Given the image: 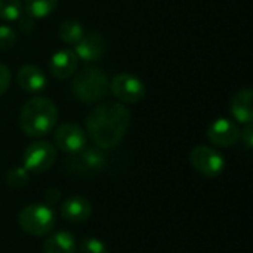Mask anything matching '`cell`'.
I'll return each instance as SVG.
<instances>
[{
    "label": "cell",
    "instance_id": "3",
    "mask_svg": "<svg viewBox=\"0 0 253 253\" xmlns=\"http://www.w3.org/2000/svg\"><path fill=\"white\" fill-rule=\"evenodd\" d=\"M73 76L71 92L82 102H96L102 99L110 89L108 77L99 68H83Z\"/></svg>",
    "mask_w": 253,
    "mask_h": 253
},
{
    "label": "cell",
    "instance_id": "16",
    "mask_svg": "<svg viewBox=\"0 0 253 253\" xmlns=\"http://www.w3.org/2000/svg\"><path fill=\"white\" fill-rule=\"evenodd\" d=\"M76 237L67 231L61 230L53 233L50 237L46 239L43 243L42 252L43 253H74L76 252Z\"/></svg>",
    "mask_w": 253,
    "mask_h": 253
},
{
    "label": "cell",
    "instance_id": "23",
    "mask_svg": "<svg viewBox=\"0 0 253 253\" xmlns=\"http://www.w3.org/2000/svg\"><path fill=\"white\" fill-rule=\"evenodd\" d=\"M10 79H12L10 70L4 64H0V96L7 90L10 84Z\"/></svg>",
    "mask_w": 253,
    "mask_h": 253
},
{
    "label": "cell",
    "instance_id": "22",
    "mask_svg": "<svg viewBox=\"0 0 253 253\" xmlns=\"http://www.w3.org/2000/svg\"><path fill=\"white\" fill-rule=\"evenodd\" d=\"M16 42V33L9 25H0V50L10 49Z\"/></svg>",
    "mask_w": 253,
    "mask_h": 253
},
{
    "label": "cell",
    "instance_id": "14",
    "mask_svg": "<svg viewBox=\"0 0 253 253\" xmlns=\"http://www.w3.org/2000/svg\"><path fill=\"white\" fill-rule=\"evenodd\" d=\"M90 213H92L90 203L87 202V199L82 196H71L65 199L61 206V215L68 222H74V224L84 222L89 219Z\"/></svg>",
    "mask_w": 253,
    "mask_h": 253
},
{
    "label": "cell",
    "instance_id": "15",
    "mask_svg": "<svg viewBox=\"0 0 253 253\" xmlns=\"http://www.w3.org/2000/svg\"><path fill=\"white\" fill-rule=\"evenodd\" d=\"M252 95V89L246 87L239 90L230 102V111L233 117L243 125H251L253 122Z\"/></svg>",
    "mask_w": 253,
    "mask_h": 253
},
{
    "label": "cell",
    "instance_id": "11",
    "mask_svg": "<svg viewBox=\"0 0 253 253\" xmlns=\"http://www.w3.org/2000/svg\"><path fill=\"white\" fill-rule=\"evenodd\" d=\"M77 56L71 49H59L56 50L49 62V71L55 79L64 80L71 77L77 70Z\"/></svg>",
    "mask_w": 253,
    "mask_h": 253
},
{
    "label": "cell",
    "instance_id": "2",
    "mask_svg": "<svg viewBox=\"0 0 253 253\" xmlns=\"http://www.w3.org/2000/svg\"><path fill=\"white\" fill-rule=\"evenodd\" d=\"M56 105L44 96H34L28 99L19 113V127L31 138L47 135L56 125Z\"/></svg>",
    "mask_w": 253,
    "mask_h": 253
},
{
    "label": "cell",
    "instance_id": "21",
    "mask_svg": "<svg viewBox=\"0 0 253 253\" xmlns=\"http://www.w3.org/2000/svg\"><path fill=\"white\" fill-rule=\"evenodd\" d=\"M80 253H108V248L99 239L89 237L84 239L80 245Z\"/></svg>",
    "mask_w": 253,
    "mask_h": 253
},
{
    "label": "cell",
    "instance_id": "13",
    "mask_svg": "<svg viewBox=\"0 0 253 253\" xmlns=\"http://www.w3.org/2000/svg\"><path fill=\"white\" fill-rule=\"evenodd\" d=\"M16 83L22 90L28 93H39L46 87V76L39 67L27 64L18 70Z\"/></svg>",
    "mask_w": 253,
    "mask_h": 253
},
{
    "label": "cell",
    "instance_id": "20",
    "mask_svg": "<svg viewBox=\"0 0 253 253\" xmlns=\"http://www.w3.org/2000/svg\"><path fill=\"white\" fill-rule=\"evenodd\" d=\"M30 181V172L22 166V168H12L7 175H6V184L12 190H19L24 188Z\"/></svg>",
    "mask_w": 253,
    "mask_h": 253
},
{
    "label": "cell",
    "instance_id": "8",
    "mask_svg": "<svg viewBox=\"0 0 253 253\" xmlns=\"http://www.w3.org/2000/svg\"><path fill=\"white\" fill-rule=\"evenodd\" d=\"M55 144L67 154H76L86 147L87 135L76 123H62L53 133Z\"/></svg>",
    "mask_w": 253,
    "mask_h": 253
},
{
    "label": "cell",
    "instance_id": "9",
    "mask_svg": "<svg viewBox=\"0 0 253 253\" xmlns=\"http://www.w3.org/2000/svg\"><path fill=\"white\" fill-rule=\"evenodd\" d=\"M240 135L239 126L228 119H218L215 120L208 129V139L219 148L231 147L237 142Z\"/></svg>",
    "mask_w": 253,
    "mask_h": 253
},
{
    "label": "cell",
    "instance_id": "12",
    "mask_svg": "<svg viewBox=\"0 0 253 253\" xmlns=\"http://www.w3.org/2000/svg\"><path fill=\"white\" fill-rule=\"evenodd\" d=\"M104 50H105L104 37L98 33H87L76 44L74 53L77 59H82L84 62H93L104 55Z\"/></svg>",
    "mask_w": 253,
    "mask_h": 253
},
{
    "label": "cell",
    "instance_id": "4",
    "mask_svg": "<svg viewBox=\"0 0 253 253\" xmlns=\"http://www.w3.org/2000/svg\"><path fill=\"white\" fill-rule=\"evenodd\" d=\"M18 224L24 233L40 237L52 231L55 225V213L47 205H30L19 212Z\"/></svg>",
    "mask_w": 253,
    "mask_h": 253
},
{
    "label": "cell",
    "instance_id": "10",
    "mask_svg": "<svg viewBox=\"0 0 253 253\" xmlns=\"http://www.w3.org/2000/svg\"><path fill=\"white\" fill-rule=\"evenodd\" d=\"M74 157L68 159V166L71 170L77 172H93L99 170L105 165V156L98 147H84L82 151L73 154Z\"/></svg>",
    "mask_w": 253,
    "mask_h": 253
},
{
    "label": "cell",
    "instance_id": "24",
    "mask_svg": "<svg viewBox=\"0 0 253 253\" xmlns=\"http://www.w3.org/2000/svg\"><path fill=\"white\" fill-rule=\"evenodd\" d=\"M239 138H242V142L251 150L253 147V126L252 123L251 125H246V127L240 132Z\"/></svg>",
    "mask_w": 253,
    "mask_h": 253
},
{
    "label": "cell",
    "instance_id": "6",
    "mask_svg": "<svg viewBox=\"0 0 253 253\" xmlns=\"http://www.w3.org/2000/svg\"><path fill=\"white\" fill-rule=\"evenodd\" d=\"M190 162L200 175L209 178L221 175L225 168V160L222 154L208 145H199L193 148L190 154Z\"/></svg>",
    "mask_w": 253,
    "mask_h": 253
},
{
    "label": "cell",
    "instance_id": "18",
    "mask_svg": "<svg viewBox=\"0 0 253 253\" xmlns=\"http://www.w3.org/2000/svg\"><path fill=\"white\" fill-rule=\"evenodd\" d=\"M83 36H84V28L76 19L64 21L59 27V37L67 44H77Z\"/></svg>",
    "mask_w": 253,
    "mask_h": 253
},
{
    "label": "cell",
    "instance_id": "7",
    "mask_svg": "<svg viewBox=\"0 0 253 253\" xmlns=\"http://www.w3.org/2000/svg\"><path fill=\"white\" fill-rule=\"evenodd\" d=\"M111 93L122 102L126 104H136L145 96V84L141 79L133 74L122 73L113 77L110 83Z\"/></svg>",
    "mask_w": 253,
    "mask_h": 253
},
{
    "label": "cell",
    "instance_id": "19",
    "mask_svg": "<svg viewBox=\"0 0 253 253\" xmlns=\"http://www.w3.org/2000/svg\"><path fill=\"white\" fill-rule=\"evenodd\" d=\"M22 15L21 0H0V19L13 22Z\"/></svg>",
    "mask_w": 253,
    "mask_h": 253
},
{
    "label": "cell",
    "instance_id": "1",
    "mask_svg": "<svg viewBox=\"0 0 253 253\" xmlns=\"http://www.w3.org/2000/svg\"><path fill=\"white\" fill-rule=\"evenodd\" d=\"M130 126V111L120 102H104L86 117V130L95 147L110 150L119 145Z\"/></svg>",
    "mask_w": 253,
    "mask_h": 253
},
{
    "label": "cell",
    "instance_id": "17",
    "mask_svg": "<svg viewBox=\"0 0 253 253\" xmlns=\"http://www.w3.org/2000/svg\"><path fill=\"white\" fill-rule=\"evenodd\" d=\"M58 4V0H24V9L31 18L49 16Z\"/></svg>",
    "mask_w": 253,
    "mask_h": 253
},
{
    "label": "cell",
    "instance_id": "5",
    "mask_svg": "<svg viewBox=\"0 0 253 253\" xmlns=\"http://www.w3.org/2000/svg\"><path fill=\"white\" fill-rule=\"evenodd\" d=\"M22 160L28 172H46L56 160V150L49 141H34L25 148Z\"/></svg>",
    "mask_w": 253,
    "mask_h": 253
}]
</instances>
